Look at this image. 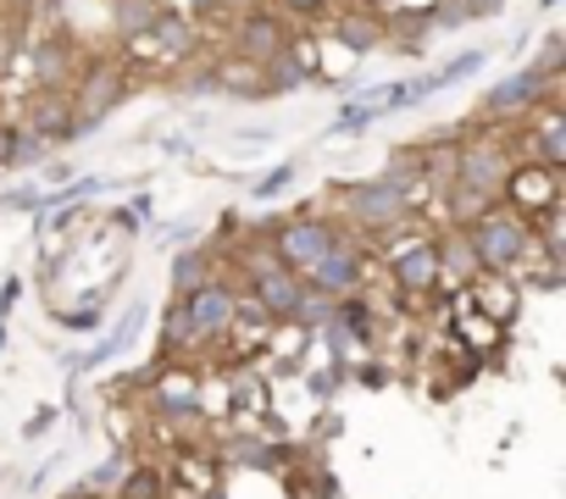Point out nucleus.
<instances>
[{
	"label": "nucleus",
	"instance_id": "1",
	"mask_svg": "<svg viewBox=\"0 0 566 499\" xmlns=\"http://www.w3.org/2000/svg\"><path fill=\"white\" fill-rule=\"evenodd\" d=\"M467 244H472V262L478 273H494V278H511V273H527L533 256H538V244H533V222L505 211V205H489L478 211L467 227Z\"/></svg>",
	"mask_w": 566,
	"mask_h": 499
},
{
	"label": "nucleus",
	"instance_id": "2",
	"mask_svg": "<svg viewBox=\"0 0 566 499\" xmlns=\"http://www.w3.org/2000/svg\"><path fill=\"white\" fill-rule=\"evenodd\" d=\"M339 211H345V233H373V238H389V233H400V227H411L417 222V211H411V200L389 183V178H367V183H345V194H339Z\"/></svg>",
	"mask_w": 566,
	"mask_h": 499
},
{
	"label": "nucleus",
	"instance_id": "3",
	"mask_svg": "<svg viewBox=\"0 0 566 499\" xmlns=\"http://www.w3.org/2000/svg\"><path fill=\"white\" fill-rule=\"evenodd\" d=\"M339 222L334 216H323V211H306V216H290V222H277L272 233H266V250L277 256V267H290V273H312L328 250L339 244Z\"/></svg>",
	"mask_w": 566,
	"mask_h": 499
},
{
	"label": "nucleus",
	"instance_id": "4",
	"mask_svg": "<svg viewBox=\"0 0 566 499\" xmlns=\"http://www.w3.org/2000/svg\"><path fill=\"white\" fill-rule=\"evenodd\" d=\"M123 95H128V67L123 62H90V67H78V78H73V139H84V134H95L117 106H123Z\"/></svg>",
	"mask_w": 566,
	"mask_h": 499
},
{
	"label": "nucleus",
	"instance_id": "5",
	"mask_svg": "<svg viewBox=\"0 0 566 499\" xmlns=\"http://www.w3.org/2000/svg\"><path fill=\"white\" fill-rule=\"evenodd\" d=\"M233 306H239L233 278H206L200 289H189V295L178 300V311H184V333H189V350L228 339V328H233Z\"/></svg>",
	"mask_w": 566,
	"mask_h": 499
},
{
	"label": "nucleus",
	"instance_id": "6",
	"mask_svg": "<svg viewBox=\"0 0 566 499\" xmlns=\"http://www.w3.org/2000/svg\"><path fill=\"white\" fill-rule=\"evenodd\" d=\"M549 84L555 78H544L533 62L527 67H516L511 78H500L489 95H483V106H478V123H489V128H505V123H522L538 100H549Z\"/></svg>",
	"mask_w": 566,
	"mask_h": 499
},
{
	"label": "nucleus",
	"instance_id": "7",
	"mask_svg": "<svg viewBox=\"0 0 566 499\" xmlns=\"http://www.w3.org/2000/svg\"><path fill=\"white\" fill-rule=\"evenodd\" d=\"M306 289L328 295V300H350V295H367V250L356 233H339V244L306 273Z\"/></svg>",
	"mask_w": 566,
	"mask_h": 499
},
{
	"label": "nucleus",
	"instance_id": "8",
	"mask_svg": "<svg viewBox=\"0 0 566 499\" xmlns=\"http://www.w3.org/2000/svg\"><path fill=\"white\" fill-rule=\"evenodd\" d=\"M500 205H505V211H516V216H527V222L549 216V211L560 205V172H555V167L516 161V167H511V178H505V189H500Z\"/></svg>",
	"mask_w": 566,
	"mask_h": 499
},
{
	"label": "nucleus",
	"instance_id": "9",
	"mask_svg": "<svg viewBox=\"0 0 566 499\" xmlns=\"http://www.w3.org/2000/svg\"><path fill=\"white\" fill-rule=\"evenodd\" d=\"M384 256H389V278H395L400 295H411V300L439 295V250H433V233H417L411 244H395V250H384Z\"/></svg>",
	"mask_w": 566,
	"mask_h": 499
},
{
	"label": "nucleus",
	"instance_id": "10",
	"mask_svg": "<svg viewBox=\"0 0 566 499\" xmlns=\"http://www.w3.org/2000/svg\"><path fill=\"white\" fill-rule=\"evenodd\" d=\"M522 161H533V167H566V112L555 106V95L549 100H538L527 117H522Z\"/></svg>",
	"mask_w": 566,
	"mask_h": 499
},
{
	"label": "nucleus",
	"instance_id": "11",
	"mask_svg": "<svg viewBox=\"0 0 566 499\" xmlns=\"http://www.w3.org/2000/svg\"><path fill=\"white\" fill-rule=\"evenodd\" d=\"M295 34L283 29V18L277 12H266V7H255V12H244V18H233V45H239V56H250V62H272L283 45H290Z\"/></svg>",
	"mask_w": 566,
	"mask_h": 499
},
{
	"label": "nucleus",
	"instance_id": "12",
	"mask_svg": "<svg viewBox=\"0 0 566 499\" xmlns=\"http://www.w3.org/2000/svg\"><path fill=\"white\" fill-rule=\"evenodd\" d=\"M139 45H156V62L184 67V62H195V51H200V23H195V18H184V12H167V7H161L156 29H150Z\"/></svg>",
	"mask_w": 566,
	"mask_h": 499
},
{
	"label": "nucleus",
	"instance_id": "13",
	"mask_svg": "<svg viewBox=\"0 0 566 499\" xmlns=\"http://www.w3.org/2000/svg\"><path fill=\"white\" fill-rule=\"evenodd\" d=\"M29 78H34V89H67V84L78 78V51H73V40H34V51H29Z\"/></svg>",
	"mask_w": 566,
	"mask_h": 499
},
{
	"label": "nucleus",
	"instance_id": "14",
	"mask_svg": "<svg viewBox=\"0 0 566 499\" xmlns=\"http://www.w3.org/2000/svg\"><path fill=\"white\" fill-rule=\"evenodd\" d=\"M23 128L40 134L45 145L51 139H73V100H67V89H34V100L23 112Z\"/></svg>",
	"mask_w": 566,
	"mask_h": 499
},
{
	"label": "nucleus",
	"instance_id": "15",
	"mask_svg": "<svg viewBox=\"0 0 566 499\" xmlns=\"http://www.w3.org/2000/svg\"><path fill=\"white\" fill-rule=\"evenodd\" d=\"M206 67H211V89H228V95H239V100L266 95V67L250 62V56H239V51H228L222 62H206Z\"/></svg>",
	"mask_w": 566,
	"mask_h": 499
},
{
	"label": "nucleus",
	"instance_id": "16",
	"mask_svg": "<svg viewBox=\"0 0 566 499\" xmlns=\"http://www.w3.org/2000/svg\"><path fill=\"white\" fill-rule=\"evenodd\" d=\"M139 322H145V306L134 300V306L123 311V322H112V333H106V339H101L95 350H84V355H73L67 367H73V372H90V367H106L112 355H123V350L134 344V333H139Z\"/></svg>",
	"mask_w": 566,
	"mask_h": 499
},
{
	"label": "nucleus",
	"instance_id": "17",
	"mask_svg": "<svg viewBox=\"0 0 566 499\" xmlns=\"http://www.w3.org/2000/svg\"><path fill=\"white\" fill-rule=\"evenodd\" d=\"M317 78H323V73L312 67V56L295 51V40L266 62V95H290V89H306V84H317Z\"/></svg>",
	"mask_w": 566,
	"mask_h": 499
},
{
	"label": "nucleus",
	"instance_id": "18",
	"mask_svg": "<svg viewBox=\"0 0 566 499\" xmlns=\"http://www.w3.org/2000/svg\"><path fill=\"white\" fill-rule=\"evenodd\" d=\"M206 278H217V256H211V250H200V244H184L178 256H172V267H167V289H172V300H184V295L200 289Z\"/></svg>",
	"mask_w": 566,
	"mask_h": 499
},
{
	"label": "nucleus",
	"instance_id": "19",
	"mask_svg": "<svg viewBox=\"0 0 566 499\" xmlns=\"http://www.w3.org/2000/svg\"><path fill=\"white\" fill-rule=\"evenodd\" d=\"M334 40H339L350 56H367V51H378V45L389 40V23L373 18V12H345V18L334 23Z\"/></svg>",
	"mask_w": 566,
	"mask_h": 499
},
{
	"label": "nucleus",
	"instance_id": "20",
	"mask_svg": "<svg viewBox=\"0 0 566 499\" xmlns=\"http://www.w3.org/2000/svg\"><path fill=\"white\" fill-rule=\"evenodd\" d=\"M156 18H161L156 0H112V34H117L123 45L145 40V34L156 29Z\"/></svg>",
	"mask_w": 566,
	"mask_h": 499
},
{
	"label": "nucleus",
	"instance_id": "21",
	"mask_svg": "<svg viewBox=\"0 0 566 499\" xmlns=\"http://www.w3.org/2000/svg\"><path fill=\"white\" fill-rule=\"evenodd\" d=\"M156 411H161V416H172V422H195V416H206L200 394H195L189 383H178V372H172V367H167V378H156Z\"/></svg>",
	"mask_w": 566,
	"mask_h": 499
},
{
	"label": "nucleus",
	"instance_id": "22",
	"mask_svg": "<svg viewBox=\"0 0 566 499\" xmlns=\"http://www.w3.org/2000/svg\"><path fill=\"white\" fill-rule=\"evenodd\" d=\"M45 139L29 128H0V167H40L45 161Z\"/></svg>",
	"mask_w": 566,
	"mask_h": 499
},
{
	"label": "nucleus",
	"instance_id": "23",
	"mask_svg": "<svg viewBox=\"0 0 566 499\" xmlns=\"http://www.w3.org/2000/svg\"><path fill=\"white\" fill-rule=\"evenodd\" d=\"M228 455H233V466H261V471H272L277 466V444H266V438H233L228 444Z\"/></svg>",
	"mask_w": 566,
	"mask_h": 499
},
{
	"label": "nucleus",
	"instance_id": "24",
	"mask_svg": "<svg viewBox=\"0 0 566 499\" xmlns=\"http://www.w3.org/2000/svg\"><path fill=\"white\" fill-rule=\"evenodd\" d=\"M467 23H472V0H439V7L428 12V29L433 34H455Z\"/></svg>",
	"mask_w": 566,
	"mask_h": 499
},
{
	"label": "nucleus",
	"instance_id": "25",
	"mask_svg": "<svg viewBox=\"0 0 566 499\" xmlns=\"http://www.w3.org/2000/svg\"><path fill=\"white\" fill-rule=\"evenodd\" d=\"M290 178H295V161H277L272 172H261L250 183V200H277V189H290Z\"/></svg>",
	"mask_w": 566,
	"mask_h": 499
},
{
	"label": "nucleus",
	"instance_id": "26",
	"mask_svg": "<svg viewBox=\"0 0 566 499\" xmlns=\"http://www.w3.org/2000/svg\"><path fill=\"white\" fill-rule=\"evenodd\" d=\"M128 471H134V466H128V455H112L106 466H95V471L84 477V488H90V493H101V488H123V477H128Z\"/></svg>",
	"mask_w": 566,
	"mask_h": 499
},
{
	"label": "nucleus",
	"instance_id": "27",
	"mask_svg": "<svg viewBox=\"0 0 566 499\" xmlns=\"http://www.w3.org/2000/svg\"><path fill=\"white\" fill-rule=\"evenodd\" d=\"M101 311H106V295H95L84 311H73V317H62V322H67V333H95V328H101Z\"/></svg>",
	"mask_w": 566,
	"mask_h": 499
},
{
	"label": "nucleus",
	"instance_id": "28",
	"mask_svg": "<svg viewBox=\"0 0 566 499\" xmlns=\"http://www.w3.org/2000/svg\"><path fill=\"white\" fill-rule=\"evenodd\" d=\"M560 56H566V40H560V34H549V40H544V51L533 56V67H538L544 78H555V73H560Z\"/></svg>",
	"mask_w": 566,
	"mask_h": 499
},
{
	"label": "nucleus",
	"instance_id": "29",
	"mask_svg": "<svg viewBox=\"0 0 566 499\" xmlns=\"http://www.w3.org/2000/svg\"><path fill=\"white\" fill-rule=\"evenodd\" d=\"M277 7H283V18H323L334 0H277Z\"/></svg>",
	"mask_w": 566,
	"mask_h": 499
},
{
	"label": "nucleus",
	"instance_id": "30",
	"mask_svg": "<svg viewBox=\"0 0 566 499\" xmlns=\"http://www.w3.org/2000/svg\"><path fill=\"white\" fill-rule=\"evenodd\" d=\"M261 0H211V12L217 18H244V12H255Z\"/></svg>",
	"mask_w": 566,
	"mask_h": 499
},
{
	"label": "nucleus",
	"instance_id": "31",
	"mask_svg": "<svg viewBox=\"0 0 566 499\" xmlns=\"http://www.w3.org/2000/svg\"><path fill=\"white\" fill-rule=\"evenodd\" d=\"M189 233H195V222H172V227H161V244H189Z\"/></svg>",
	"mask_w": 566,
	"mask_h": 499
},
{
	"label": "nucleus",
	"instance_id": "32",
	"mask_svg": "<svg viewBox=\"0 0 566 499\" xmlns=\"http://www.w3.org/2000/svg\"><path fill=\"white\" fill-rule=\"evenodd\" d=\"M51 422H56V411H40V416H34L23 433H29V438H40V433H51Z\"/></svg>",
	"mask_w": 566,
	"mask_h": 499
},
{
	"label": "nucleus",
	"instance_id": "33",
	"mask_svg": "<svg viewBox=\"0 0 566 499\" xmlns=\"http://www.w3.org/2000/svg\"><path fill=\"white\" fill-rule=\"evenodd\" d=\"M544 7H555V0H544Z\"/></svg>",
	"mask_w": 566,
	"mask_h": 499
},
{
	"label": "nucleus",
	"instance_id": "34",
	"mask_svg": "<svg viewBox=\"0 0 566 499\" xmlns=\"http://www.w3.org/2000/svg\"><path fill=\"white\" fill-rule=\"evenodd\" d=\"M156 7H167V0H156Z\"/></svg>",
	"mask_w": 566,
	"mask_h": 499
},
{
	"label": "nucleus",
	"instance_id": "35",
	"mask_svg": "<svg viewBox=\"0 0 566 499\" xmlns=\"http://www.w3.org/2000/svg\"><path fill=\"white\" fill-rule=\"evenodd\" d=\"M211 499H222V493H211Z\"/></svg>",
	"mask_w": 566,
	"mask_h": 499
}]
</instances>
